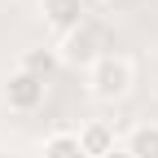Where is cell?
Masks as SVG:
<instances>
[{
  "label": "cell",
  "mask_w": 158,
  "mask_h": 158,
  "mask_svg": "<svg viewBox=\"0 0 158 158\" xmlns=\"http://www.w3.org/2000/svg\"><path fill=\"white\" fill-rule=\"evenodd\" d=\"M44 92H48L44 79H35V75H27V70H13L9 84H5V106L18 110V114H31V110L44 106Z\"/></svg>",
  "instance_id": "3"
},
{
  "label": "cell",
  "mask_w": 158,
  "mask_h": 158,
  "mask_svg": "<svg viewBox=\"0 0 158 158\" xmlns=\"http://www.w3.org/2000/svg\"><path fill=\"white\" fill-rule=\"evenodd\" d=\"M123 149H127L132 158H158V118L127 127V136H123Z\"/></svg>",
  "instance_id": "5"
},
{
  "label": "cell",
  "mask_w": 158,
  "mask_h": 158,
  "mask_svg": "<svg viewBox=\"0 0 158 158\" xmlns=\"http://www.w3.org/2000/svg\"><path fill=\"white\" fill-rule=\"evenodd\" d=\"M101 158H132V154H127V149H123V141H118V145H114V149H106V154H101Z\"/></svg>",
  "instance_id": "9"
},
{
  "label": "cell",
  "mask_w": 158,
  "mask_h": 158,
  "mask_svg": "<svg viewBox=\"0 0 158 158\" xmlns=\"http://www.w3.org/2000/svg\"><path fill=\"white\" fill-rule=\"evenodd\" d=\"M62 66L57 62V48H27L22 57H18V70H27V75H35V79H53V70Z\"/></svg>",
  "instance_id": "7"
},
{
  "label": "cell",
  "mask_w": 158,
  "mask_h": 158,
  "mask_svg": "<svg viewBox=\"0 0 158 158\" xmlns=\"http://www.w3.org/2000/svg\"><path fill=\"white\" fill-rule=\"evenodd\" d=\"M79 145L88 149V158H101V154H106V149H114L118 141H114V127H110V123L92 118V123H84V127H79Z\"/></svg>",
  "instance_id": "6"
},
{
  "label": "cell",
  "mask_w": 158,
  "mask_h": 158,
  "mask_svg": "<svg viewBox=\"0 0 158 158\" xmlns=\"http://www.w3.org/2000/svg\"><path fill=\"white\" fill-rule=\"evenodd\" d=\"M40 13L57 35H66L88 18V0H40Z\"/></svg>",
  "instance_id": "4"
},
{
  "label": "cell",
  "mask_w": 158,
  "mask_h": 158,
  "mask_svg": "<svg viewBox=\"0 0 158 158\" xmlns=\"http://www.w3.org/2000/svg\"><path fill=\"white\" fill-rule=\"evenodd\" d=\"M53 48H57V62H62V66H75V70H88L92 62H101L106 53H114L110 31H106L101 22H92V18H84L75 31L57 35Z\"/></svg>",
  "instance_id": "2"
},
{
  "label": "cell",
  "mask_w": 158,
  "mask_h": 158,
  "mask_svg": "<svg viewBox=\"0 0 158 158\" xmlns=\"http://www.w3.org/2000/svg\"><path fill=\"white\" fill-rule=\"evenodd\" d=\"M40 158H88V149L79 145V132H53L40 145Z\"/></svg>",
  "instance_id": "8"
},
{
  "label": "cell",
  "mask_w": 158,
  "mask_h": 158,
  "mask_svg": "<svg viewBox=\"0 0 158 158\" xmlns=\"http://www.w3.org/2000/svg\"><path fill=\"white\" fill-rule=\"evenodd\" d=\"M84 84H88V97L92 101H101V106H114V101H123V97L132 92L136 84V66H132V57L123 53H106L101 62H92L84 70Z\"/></svg>",
  "instance_id": "1"
}]
</instances>
